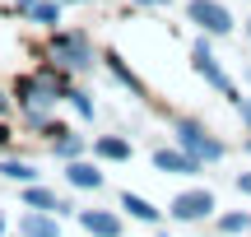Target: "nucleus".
<instances>
[{
  "label": "nucleus",
  "instance_id": "obj_1",
  "mask_svg": "<svg viewBox=\"0 0 251 237\" xmlns=\"http://www.w3.org/2000/svg\"><path fill=\"white\" fill-rule=\"evenodd\" d=\"M191 19H196L205 33H228V28H233V14H228L224 5H214V0H191Z\"/></svg>",
  "mask_w": 251,
  "mask_h": 237
},
{
  "label": "nucleus",
  "instance_id": "obj_2",
  "mask_svg": "<svg viewBox=\"0 0 251 237\" xmlns=\"http://www.w3.org/2000/svg\"><path fill=\"white\" fill-rule=\"evenodd\" d=\"M177 135H181V144H186L196 158H209V163H214V158L224 154V144H219V140H209L205 130H200V126H191V121H181V126H177Z\"/></svg>",
  "mask_w": 251,
  "mask_h": 237
},
{
  "label": "nucleus",
  "instance_id": "obj_3",
  "mask_svg": "<svg viewBox=\"0 0 251 237\" xmlns=\"http://www.w3.org/2000/svg\"><path fill=\"white\" fill-rule=\"evenodd\" d=\"M209 210H214V195L209 191H181L172 200V219H205Z\"/></svg>",
  "mask_w": 251,
  "mask_h": 237
},
{
  "label": "nucleus",
  "instance_id": "obj_4",
  "mask_svg": "<svg viewBox=\"0 0 251 237\" xmlns=\"http://www.w3.org/2000/svg\"><path fill=\"white\" fill-rule=\"evenodd\" d=\"M196 70L205 74V79L214 84V89H224V93H233V84H228L224 74H219V65H214V51H209L205 42H196Z\"/></svg>",
  "mask_w": 251,
  "mask_h": 237
},
{
  "label": "nucleus",
  "instance_id": "obj_5",
  "mask_svg": "<svg viewBox=\"0 0 251 237\" xmlns=\"http://www.w3.org/2000/svg\"><path fill=\"white\" fill-rule=\"evenodd\" d=\"M79 223H84L93 237H117V233H121V223L112 219V214H98V210H84V214H79Z\"/></svg>",
  "mask_w": 251,
  "mask_h": 237
},
{
  "label": "nucleus",
  "instance_id": "obj_6",
  "mask_svg": "<svg viewBox=\"0 0 251 237\" xmlns=\"http://www.w3.org/2000/svg\"><path fill=\"white\" fill-rule=\"evenodd\" d=\"M153 163H158L163 172H196V154H172V149H158Z\"/></svg>",
  "mask_w": 251,
  "mask_h": 237
},
{
  "label": "nucleus",
  "instance_id": "obj_7",
  "mask_svg": "<svg viewBox=\"0 0 251 237\" xmlns=\"http://www.w3.org/2000/svg\"><path fill=\"white\" fill-rule=\"evenodd\" d=\"M24 200L33 205V210H42V214H65V210H70L65 200H56V195H51V191H42V186H28Z\"/></svg>",
  "mask_w": 251,
  "mask_h": 237
},
{
  "label": "nucleus",
  "instance_id": "obj_8",
  "mask_svg": "<svg viewBox=\"0 0 251 237\" xmlns=\"http://www.w3.org/2000/svg\"><path fill=\"white\" fill-rule=\"evenodd\" d=\"M65 177H70V186H84V191H89V186L98 191V186H102V172H93L89 163H70V167H65Z\"/></svg>",
  "mask_w": 251,
  "mask_h": 237
},
{
  "label": "nucleus",
  "instance_id": "obj_9",
  "mask_svg": "<svg viewBox=\"0 0 251 237\" xmlns=\"http://www.w3.org/2000/svg\"><path fill=\"white\" fill-rule=\"evenodd\" d=\"M19 233H24V237H56V219H42V214H28V219L19 223Z\"/></svg>",
  "mask_w": 251,
  "mask_h": 237
},
{
  "label": "nucleus",
  "instance_id": "obj_10",
  "mask_svg": "<svg viewBox=\"0 0 251 237\" xmlns=\"http://www.w3.org/2000/svg\"><path fill=\"white\" fill-rule=\"evenodd\" d=\"M121 210H130L135 219H144V223H158V210H153L149 200H140V195H130V191L121 195Z\"/></svg>",
  "mask_w": 251,
  "mask_h": 237
},
{
  "label": "nucleus",
  "instance_id": "obj_11",
  "mask_svg": "<svg viewBox=\"0 0 251 237\" xmlns=\"http://www.w3.org/2000/svg\"><path fill=\"white\" fill-rule=\"evenodd\" d=\"M56 51H65L75 65H89V56H84V47H79V37H56Z\"/></svg>",
  "mask_w": 251,
  "mask_h": 237
},
{
  "label": "nucleus",
  "instance_id": "obj_12",
  "mask_svg": "<svg viewBox=\"0 0 251 237\" xmlns=\"http://www.w3.org/2000/svg\"><path fill=\"white\" fill-rule=\"evenodd\" d=\"M28 14H33L37 24H61V5H37V0H33V5H28Z\"/></svg>",
  "mask_w": 251,
  "mask_h": 237
},
{
  "label": "nucleus",
  "instance_id": "obj_13",
  "mask_svg": "<svg viewBox=\"0 0 251 237\" xmlns=\"http://www.w3.org/2000/svg\"><path fill=\"white\" fill-rule=\"evenodd\" d=\"M98 154L102 158H126V154H130V144H126V140H98Z\"/></svg>",
  "mask_w": 251,
  "mask_h": 237
},
{
  "label": "nucleus",
  "instance_id": "obj_14",
  "mask_svg": "<svg viewBox=\"0 0 251 237\" xmlns=\"http://www.w3.org/2000/svg\"><path fill=\"white\" fill-rule=\"evenodd\" d=\"M0 172H5L9 182H33V177H37V172H33V167H28V163H5V167H0Z\"/></svg>",
  "mask_w": 251,
  "mask_h": 237
},
{
  "label": "nucleus",
  "instance_id": "obj_15",
  "mask_svg": "<svg viewBox=\"0 0 251 237\" xmlns=\"http://www.w3.org/2000/svg\"><path fill=\"white\" fill-rule=\"evenodd\" d=\"M247 228H251L247 214H228V219H224V233H247Z\"/></svg>",
  "mask_w": 251,
  "mask_h": 237
},
{
  "label": "nucleus",
  "instance_id": "obj_16",
  "mask_svg": "<svg viewBox=\"0 0 251 237\" xmlns=\"http://www.w3.org/2000/svg\"><path fill=\"white\" fill-rule=\"evenodd\" d=\"M56 154H61V158H75V154H79V140H75V135H61V144H56Z\"/></svg>",
  "mask_w": 251,
  "mask_h": 237
},
{
  "label": "nucleus",
  "instance_id": "obj_17",
  "mask_svg": "<svg viewBox=\"0 0 251 237\" xmlns=\"http://www.w3.org/2000/svg\"><path fill=\"white\" fill-rule=\"evenodd\" d=\"M70 98H75V112H79V117H93V102L84 98V93H70Z\"/></svg>",
  "mask_w": 251,
  "mask_h": 237
},
{
  "label": "nucleus",
  "instance_id": "obj_18",
  "mask_svg": "<svg viewBox=\"0 0 251 237\" xmlns=\"http://www.w3.org/2000/svg\"><path fill=\"white\" fill-rule=\"evenodd\" d=\"M237 186H242V191L251 195V172H242V177H237Z\"/></svg>",
  "mask_w": 251,
  "mask_h": 237
},
{
  "label": "nucleus",
  "instance_id": "obj_19",
  "mask_svg": "<svg viewBox=\"0 0 251 237\" xmlns=\"http://www.w3.org/2000/svg\"><path fill=\"white\" fill-rule=\"evenodd\" d=\"M242 117H247V121H251V102H242Z\"/></svg>",
  "mask_w": 251,
  "mask_h": 237
},
{
  "label": "nucleus",
  "instance_id": "obj_20",
  "mask_svg": "<svg viewBox=\"0 0 251 237\" xmlns=\"http://www.w3.org/2000/svg\"><path fill=\"white\" fill-rule=\"evenodd\" d=\"M140 5H163V0H140Z\"/></svg>",
  "mask_w": 251,
  "mask_h": 237
},
{
  "label": "nucleus",
  "instance_id": "obj_21",
  "mask_svg": "<svg viewBox=\"0 0 251 237\" xmlns=\"http://www.w3.org/2000/svg\"><path fill=\"white\" fill-rule=\"evenodd\" d=\"M247 154H251V140H247Z\"/></svg>",
  "mask_w": 251,
  "mask_h": 237
},
{
  "label": "nucleus",
  "instance_id": "obj_22",
  "mask_svg": "<svg viewBox=\"0 0 251 237\" xmlns=\"http://www.w3.org/2000/svg\"><path fill=\"white\" fill-rule=\"evenodd\" d=\"M0 107H5V98H0Z\"/></svg>",
  "mask_w": 251,
  "mask_h": 237
},
{
  "label": "nucleus",
  "instance_id": "obj_23",
  "mask_svg": "<svg viewBox=\"0 0 251 237\" xmlns=\"http://www.w3.org/2000/svg\"><path fill=\"white\" fill-rule=\"evenodd\" d=\"M75 5H84V0H75Z\"/></svg>",
  "mask_w": 251,
  "mask_h": 237
},
{
  "label": "nucleus",
  "instance_id": "obj_24",
  "mask_svg": "<svg viewBox=\"0 0 251 237\" xmlns=\"http://www.w3.org/2000/svg\"><path fill=\"white\" fill-rule=\"evenodd\" d=\"M247 33H251V24H247Z\"/></svg>",
  "mask_w": 251,
  "mask_h": 237
},
{
  "label": "nucleus",
  "instance_id": "obj_25",
  "mask_svg": "<svg viewBox=\"0 0 251 237\" xmlns=\"http://www.w3.org/2000/svg\"><path fill=\"white\" fill-rule=\"evenodd\" d=\"M0 233H5V228H0Z\"/></svg>",
  "mask_w": 251,
  "mask_h": 237
}]
</instances>
